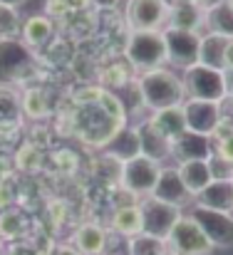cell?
<instances>
[{
    "label": "cell",
    "mask_w": 233,
    "mask_h": 255,
    "mask_svg": "<svg viewBox=\"0 0 233 255\" xmlns=\"http://www.w3.org/2000/svg\"><path fill=\"white\" fill-rule=\"evenodd\" d=\"M224 77H226V97H233V67L224 70Z\"/></svg>",
    "instance_id": "cell-34"
},
{
    "label": "cell",
    "mask_w": 233,
    "mask_h": 255,
    "mask_svg": "<svg viewBox=\"0 0 233 255\" xmlns=\"http://www.w3.org/2000/svg\"><path fill=\"white\" fill-rule=\"evenodd\" d=\"M139 213H142V233L161 238V241L169 238L174 223L181 216L179 208H174L169 203H161L152 196H144V201L139 203Z\"/></svg>",
    "instance_id": "cell-9"
},
{
    "label": "cell",
    "mask_w": 233,
    "mask_h": 255,
    "mask_svg": "<svg viewBox=\"0 0 233 255\" xmlns=\"http://www.w3.org/2000/svg\"><path fill=\"white\" fill-rule=\"evenodd\" d=\"M226 67H233V40H229V47H226Z\"/></svg>",
    "instance_id": "cell-35"
},
{
    "label": "cell",
    "mask_w": 233,
    "mask_h": 255,
    "mask_svg": "<svg viewBox=\"0 0 233 255\" xmlns=\"http://www.w3.org/2000/svg\"><path fill=\"white\" fill-rule=\"evenodd\" d=\"M50 255H82L75 246H55Z\"/></svg>",
    "instance_id": "cell-33"
},
{
    "label": "cell",
    "mask_w": 233,
    "mask_h": 255,
    "mask_svg": "<svg viewBox=\"0 0 233 255\" xmlns=\"http://www.w3.org/2000/svg\"><path fill=\"white\" fill-rule=\"evenodd\" d=\"M17 30H20V15H17V7L0 5V40L15 35Z\"/></svg>",
    "instance_id": "cell-30"
},
{
    "label": "cell",
    "mask_w": 233,
    "mask_h": 255,
    "mask_svg": "<svg viewBox=\"0 0 233 255\" xmlns=\"http://www.w3.org/2000/svg\"><path fill=\"white\" fill-rule=\"evenodd\" d=\"M149 196L156 198V201H161V203H169V206L179 208V211L186 208L189 203H194V196L186 191V186H184L176 166H161L159 178L154 183V191Z\"/></svg>",
    "instance_id": "cell-12"
},
{
    "label": "cell",
    "mask_w": 233,
    "mask_h": 255,
    "mask_svg": "<svg viewBox=\"0 0 233 255\" xmlns=\"http://www.w3.org/2000/svg\"><path fill=\"white\" fill-rule=\"evenodd\" d=\"M181 114H184V122H186V131H196V134H204V136H211L216 131V127L224 122L219 102L184 99Z\"/></svg>",
    "instance_id": "cell-10"
},
{
    "label": "cell",
    "mask_w": 233,
    "mask_h": 255,
    "mask_svg": "<svg viewBox=\"0 0 233 255\" xmlns=\"http://www.w3.org/2000/svg\"><path fill=\"white\" fill-rule=\"evenodd\" d=\"M112 228L117 236H124V238H132L137 233H142V213H139V206H122L114 211V218H112Z\"/></svg>",
    "instance_id": "cell-25"
},
{
    "label": "cell",
    "mask_w": 233,
    "mask_h": 255,
    "mask_svg": "<svg viewBox=\"0 0 233 255\" xmlns=\"http://www.w3.org/2000/svg\"><path fill=\"white\" fill-rule=\"evenodd\" d=\"M127 20L132 30H161L169 25V5L166 0H129Z\"/></svg>",
    "instance_id": "cell-11"
},
{
    "label": "cell",
    "mask_w": 233,
    "mask_h": 255,
    "mask_svg": "<svg viewBox=\"0 0 233 255\" xmlns=\"http://www.w3.org/2000/svg\"><path fill=\"white\" fill-rule=\"evenodd\" d=\"M204 25V7L196 2H176L169 7V25L166 27H176V30H189L196 32Z\"/></svg>",
    "instance_id": "cell-20"
},
{
    "label": "cell",
    "mask_w": 233,
    "mask_h": 255,
    "mask_svg": "<svg viewBox=\"0 0 233 255\" xmlns=\"http://www.w3.org/2000/svg\"><path fill=\"white\" fill-rule=\"evenodd\" d=\"M166 246L171 255H211L216 251L191 216H179L166 238Z\"/></svg>",
    "instance_id": "cell-5"
},
{
    "label": "cell",
    "mask_w": 233,
    "mask_h": 255,
    "mask_svg": "<svg viewBox=\"0 0 233 255\" xmlns=\"http://www.w3.org/2000/svg\"><path fill=\"white\" fill-rule=\"evenodd\" d=\"M137 134H139V151H142V156H149V159H154L159 164L171 156V141L156 129L149 119L137 127Z\"/></svg>",
    "instance_id": "cell-16"
},
{
    "label": "cell",
    "mask_w": 233,
    "mask_h": 255,
    "mask_svg": "<svg viewBox=\"0 0 233 255\" xmlns=\"http://www.w3.org/2000/svg\"><path fill=\"white\" fill-rule=\"evenodd\" d=\"M159 171H161L159 161L139 154V156H134V159H129V161L122 164V171H119L122 188L127 193H134V196H149L154 191Z\"/></svg>",
    "instance_id": "cell-7"
},
{
    "label": "cell",
    "mask_w": 233,
    "mask_h": 255,
    "mask_svg": "<svg viewBox=\"0 0 233 255\" xmlns=\"http://www.w3.org/2000/svg\"><path fill=\"white\" fill-rule=\"evenodd\" d=\"M107 231L97 223H84L75 231V248H77L82 255H102L107 251Z\"/></svg>",
    "instance_id": "cell-19"
},
{
    "label": "cell",
    "mask_w": 233,
    "mask_h": 255,
    "mask_svg": "<svg viewBox=\"0 0 233 255\" xmlns=\"http://www.w3.org/2000/svg\"><path fill=\"white\" fill-rule=\"evenodd\" d=\"M139 97L142 104L149 107L152 112L159 109H169V107H181V102L186 99L184 94V82L176 72L156 67L149 70L139 77Z\"/></svg>",
    "instance_id": "cell-2"
},
{
    "label": "cell",
    "mask_w": 233,
    "mask_h": 255,
    "mask_svg": "<svg viewBox=\"0 0 233 255\" xmlns=\"http://www.w3.org/2000/svg\"><path fill=\"white\" fill-rule=\"evenodd\" d=\"M214 154V144L211 136L196 134V131H184L181 136H176L171 141V156L181 164V161H194V159H209Z\"/></svg>",
    "instance_id": "cell-15"
},
{
    "label": "cell",
    "mask_w": 233,
    "mask_h": 255,
    "mask_svg": "<svg viewBox=\"0 0 233 255\" xmlns=\"http://www.w3.org/2000/svg\"><path fill=\"white\" fill-rule=\"evenodd\" d=\"M0 255H5V243L0 241Z\"/></svg>",
    "instance_id": "cell-39"
},
{
    "label": "cell",
    "mask_w": 233,
    "mask_h": 255,
    "mask_svg": "<svg viewBox=\"0 0 233 255\" xmlns=\"http://www.w3.org/2000/svg\"><path fill=\"white\" fill-rule=\"evenodd\" d=\"M27 0H0V5H10V7H20V5H25Z\"/></svg>",
    "instance_id": "cell-37"
},
{
    "label": "cell",
    "mask_w": 233,
    "mask_h": 255,
    "mask_svg": "<svg viewBox=\"0 0 233 255\" xmlns=\"http://www.w3.org/2000/svg\"><path fill=\"white\" fill-rule=\"evenodd\" d=\"M77 127L84 141L107 146L112 136L124 127V104L119 97L102 92V97L92 104H82L77 114Z\"/></svg>",
    "instance_id": "cell-1"
},
{
    "label": "cell",
    "mask_w": 233,
    "mask_h": 255,
    "mask_svg": "<svg viewBox=\"0 0 233 255\" xmlns=\"http://www.w3.org/2000/svg\"><path fill=\"white\" fill-rule=\"evenodd\" d=\"M20 109H22V114H27L30 119H42V117L47 114V99H45V94H42L40 89H30V92L22 94Z\"/></svg>",
    "instance_id": "cell-28"
},
{
    "label": "cell",
    "mask_w": 233,
    "mask_h": 255,
    "mask_svg": "<svg viewBox=\"0 0 233 255\" xmlns=\"http://www.w3.org/2000/svg\"><path fill=\"white\" fill-rule=\"evenodd\" d=\"M7 255H35V251H30V248H15V251H10Z\"/></svg>",
    "instance_id": "cell-38"
},
{
    "label": "cell",
    "mask_w": 233,
    "mask_h": 255,
    "mask_svg": "<svg viewBox=\"0 0 233 255\" xmlns=\"http://www.w3.org/2000/svg\"><path fill=\"white\" fill-rule=\"evenodd\" d=\"M186 99H204V102H224L226 99V77L219 70L194 65L181 77Z\"/></svg>",
    "instance_id": "cell-4"
},
{
    "label": "cell",
    "mask_w": 233,
    "mask_h": 255,
    "mask_svg": "<svg viewBox=\"0 0 233 255\" xmlns=\"http://www.w3.org/2000/svg\"><path fill=\"white\" fill-rule=\"evenodd\" d=\"M176 171H179V176H181V181H184V186H186V191H189L191 196L201 193V191L214 181L211 169H209V159L181 161V164L176 166Z\"/></svg>",
    "instance_id": "cell-18"
},
{
    "label": "cell",
    "mask_w": 233,
    "mask_h": 255,
    "mask_svg": "<svg viewBox=\"0 0 233 255\" xmlns=\"http://www.w3.org/2000/svg\"><path fill=\"white\" fill-rule=\"evenodd\" d=\"M226 2H229V5H231V7H233V0H226Z\"/></svg>",
    "instance_id": "cell-40"
},
{
    "label": "cell",
    "mask_w": 233,
    "mask_h": 255,
    "mask_svg": "<svg viewBox=\"0 0 233 255\" xmlns=\"http://www.w3.org/2000/svg\"><path fill=\"white\" fill-rule=\"evenodd\" d=\"M194 206L233 213V178H214L201 193L194 196Z\"/></svg>",
    "instance_id": "cell-14"
},
{
    "label": "cell",
    "mask_w": 233,
    "mask_h": 255,
    "mask_svg": "<svg viewBox=\"0 0 233 255\" xmlns=\"http://www.w3.org/2000/svg\"><path fill=\"white\" fill-rule=\"evenodd\" d=\"M149 122L154 124L156 129L169 139L174 141L176 136H181L186 131V122H184V114H181V107H169V109H159L149 117Z\"/></svg>",
    "instance_id": "cell-23"
},
{
    "label": "cell",
    "mask_w": 233,
    "mask_h": 255,
    "mask_svg": "<svg viewBox=\"0 0 233 255\" xmlns=\"http://www.w3.org/2000/svg\"><path fill=\"white\" fill-rule=\"evenodd\" d=\"M30 47L22 40L2 37L0 40V80H12L30 65Z\"/></svg>",
    "instance_id": "cell-13"
},
{
    "label": "cell",
    "mask_w": 233,
    "mask_h": 255,
    "mask_svg": "<svg viewBox=\"0 0 233 255\" xmlns=\"http://www.w3.org/2000/svg\"><path fill=\"white\" fill-rule=\"evenodd\" d=\"M127 253L129 255H169L166 241L147 236V233H137L132 238H127Z\"/></svg>",
    "instance_id": "cell-26"
},
{
    "label": "cell",
    "mask_w": 233,
    "mask_h": 255,
    "mask_svg": "<svg viewBox=\"0 0 233 255\" xmlns=\"http://www.w3.org/2000/svg\"><path fill=\"white\" fill-rule=\"evenodd\" d=\"M216 156L233 161V136H226V139H216Z\"/></svg>",
    "instance_id": "cell-32"
},
{
    "label": "cell",
    "mask_w": 233,
    "mask_h": 255,
    "mask_svg": "<svg viewBox=\"0 0 233 255\" xmlns=\"http://www.w3.org/2000/svg\"><path fill=\"white\" fill-rule=\"evenodd\" d=\"M204 25L209 27V32H216L226 40H233V7L226 0L209 5V10L204 12Z\"/></svg>",
    "instance_id": "cell-22"
},
{
    "label": "cell",
    "mask_w": 233,
    "mask_h": 255,
    "mask_svg": "<svg viewBox=\"0 0 233 255\" xmlns=\"http://www.w3.org/2000/svg\"><path fill=\"white\" fill-rule=\"evenodd\" d=\"M20 114V97L12 89H0V124H15Z\"/></svg>",
    "instance_id": "cell-29"
},
{
    "label": "cell",
    "mask_w": 233,
    "mask_h": 255,
    "mask_svg": "<svg viewBox=\"0 0 233 255\" xmlns=\"http://www.w3.org/2000/svg\"><path fill=\"white\" fill-rule=\"evenodd\" d=\"M99 7H117L119 5V0H94Z\"/></svg>",
    "instance_id": "cell-36"
},
{
    "label": "cell",
    "mask_w": 233,
    "mask_h": 255,
    "mask_svg": "<svg viewBox=\"0 0 233 255\" xmlns=\"http://www.w3.org/2000/svg\"><path fill=\"white\" fill-rule=\"evenodd\" d=\"M25 233V221L12 208H0V241H17Z\"/></svg>",
    "instance_id": "cell-27"
},
{
    "label": "cell",
    "mask_w": 233,
    "mask_h": 255,
    "mask_svg": "<svg viewBox=\"0 0 233 255\" xmlns=\"http://www.w3.org/2000/svg\"><path fill=\"white\" fill-rule=\"evenodd\" d=\"M161 35H164V42H166V62H171L174 67H179L184 72L189 67L199 65V42H201L199 32L164 27Z\"/></svg>",
    "instance_id": "cell-8"
},
{
    "label": "cell",
    "mask_w": 233,
    "mask_h": 255,
    "mask_svg": "<svg viewBox=\"0 0 233 255\" xmlns=\"http://www.w3.org/2000/svg\"><path fill=\"white\" fill-rule=\"evenodd\" d=\"M124 55L137 70L149 72L161 67L166 62V42L161 30H132Z\"/></svg>",
    "instance_id": "cell-3"
},
{
    "label": "cell",
    "mask_w": 233,
    "mask_h": 255,
    "mask_svg": "<svg viewBox=\"0 0 233 255\" xmlns=\"http://www.w3.org/2000/svg\"><path fill=\"white\" fill-rule=\"evenodd\" d=\"M226 47H229L226 37H221L216 32H206L199 42V65L224 72L226 70Z\"/></svg>",
    "instance_id": "cell-17"
},
{
    "label": "cell",
    "mask_w": 233,
    "mask_h": 255,
    "mask_svg": "<svg viewBox=\"0 0 233 255\" xmlns=\"http://www.w3.org/2000/svg\"><path fill=\"white\" fill-rule=\"evenodd\" d=\"M194 218V223L204 231V236L209 238V243L214 248L229 251L233 248V216L224 211H211V208H201V206H191V211L186 213Z\"/></svg>",
    "instance_id": "cell-6"
},
{
    "label": "cell",
    "mask_w": 233,
    "mask_h": 255,
    "mask_svg": "<svg viewBox=\"0 0 233 255\" xmlns=\"http://www.w3.org/2000/svg\"><path fill=\"white\" fill-rule=\"evenodd\" d=\"M209 169H211V176H214V178H233V161L221 159V156H216V154L209 156Z\"/></svg>",
    "instance_id": "cell-31"
},
{
    "label": "cell",
    "mask_w": 233,
    "mask_h": 255,
    "mask_svg": "<svg viewBox=\"0 0 233 255\" xmlns=\"http://www.w3.org/2000/svg\"><path fill=\"white\" fill-rule=\"evenodd\" d=\"M107 151H109V156L117 159L119 164H124V161H129V159H134V156H139L142 151H139L137 127H134V129H132V127H122V129L112 136V141L107 144Z\"/></svg>",
    "instance_id": "cell-21"
},
{
    "label": "cell",
    "mask_w": 233,
    "mask_h": 255,
    "mask_svg": "<svg viewBox=\"0 0 233 255\" xmlns=\"http://www.w3.org/2000/svg\"><path fill=\"white\" fill-rule=\"evenodd\" d=\"M52 37V20L47 15H32L22 22V42L27 47H42Z\"/></svg>",
    "instance_id": "cell-24"
}]
</instances>
